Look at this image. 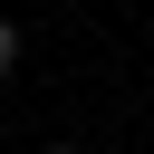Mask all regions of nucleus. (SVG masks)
Wrapping results in <instances>:
<instances>
[{
	"label": "nucleus",
	"mask_w": 154,
	"mask_h": 154,
	"mask_svg": "<svg viewBox=\"0 0 154 154\" xmlns=\"http://www.w3.org/2000/svg\"><path fill=\"white\" fill-rule=\"evenodd\" d=\"M10 67H19V29L0 19V77H10Z\"/></svg>",
	"instance_id": "1"
},
{
	"label": "nucleus",
	"mask_w": 154,
	"mask_h": 154,
	"mask_svg": "<svg viewBox=\"0 0 154 154\" xmlns=\"http://www.w3.org/2000/svg\"><path fill=\"white\" fill-rule=\"evenodd\" d=\"M48 154H77V144H48Z\"/></svg>",
	"instance_id": "2"
}]
</instances>
